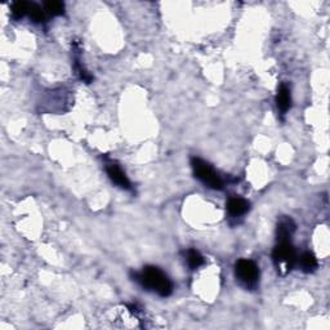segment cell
Returning a JSON list of instances; mask_svg holds the SVG:
<instances>
[{
    "instance_id": "1",
    "label": "cell",
    "mask_w": 330,
    "mask_h": 330,
    "mask_svg": "<svg viewBox=\"0 0 330 330\" xmlns=\"http://www.w3.org/2000/svg\"><path fill=\"white\" fill-rule=\"evenodd\" d=\"M136 280L148 290L158 293L160 297H168L173 292V284L168 276L155 266H147L136 275Z\"/></svg>"
},
{
    "instance_id": "2",
    "label": "cell",
    "mask_w": 330,
    "mask_h": 330,
    "mask_svg": "<svg viewBox=\"0 0 330 330\" xmlns=\"http://www.w3.org/2000/svg\"><path fill=\"white\" fill-rule=\"evenodd\" d=\"M191 165H192L193 174H195V177L197 178V180H200L203 183H205L208 187L214 188V190H222V178L215 173V170L210 167L209 164L205 163L204 160H202V159L199 158H192Z\"/></svg>"
},
{
    "instance_id": "3",
    "label": "cell",
    "mask_w": 330,
    "mask_h": 330,
    "mask_svg": "<svg viewBox=\"0 0 330 330\" xmlns=\"http://www.w3.org/2000/svg\"><path fill=\"white\" fill-rule=\"evenodd\" d=\"M272 259H274L275 266L280 274H288L293 269L295 259H297L293 245L289 241L280 243L272 253Z\"/></svg>"
},
{
    "instance_id": "4",
    "label": "cell",
    "mask_w": 330,
    "mask_h": 330,
    "mask_svg": "<svg viewBox=\"0 0 330 330\" xmlns=\"http://www.w3.org/2000/svg\"><path fill=\"white\" fill-rule=\"evenodd\" d=\"M236 277L247 288H254L259 279V269L253 260L240 259L235 265Z\"/></svg>"
},
{
    "instance_id": "5",
    "label": "cell",
    "mask_w": 330,
    "mask_h": 330,
    "mask_svg": "<svg viewBox=\"0 0 330 330\" xmlns=\"http://www.w3.org/2000/svg\"><path fill=\"white\" fill-rule=\"evenodd\" d=\"M106 172H107L108 177H110V180L113 181L115 185L124 188V190H130V182H129L128 177H126L125 173H124L116 164H106Z\"/></svg>"
},
{
    "instance_id": "6",
    "label": "cell",
    "mask_w": 330,
    "mask_h": 330,
    "mask_svg": "<svg viewBox=\"0 0 330 330\" xmlns=\"http://www.w3.org/2000/svg\"><path fill=\"white\" fill-rule=\"evenodd\" d=\"M248 209H249V203L241 197H232L227 203V210L232 217H239V215L245 214Z\"/></svg>"
},
{
    "instance_id": "7",
    "label": "cell",
    "mask_w": 330,
    "mask_h": 330,
    "mask_svg": "<svg viewBox=\"0 0 330 330\" xmlns=\"http://www.w3.org/2000/svg\"><path fill=\"white\" fill-rule=\"evenodd\" d=\"M295 231V225L290 218H285L277 226V239L280 240V243L289 241L290 236L293 235V232Z\"/></svg>"
},
{
    "instance_id": "8",
    "label": "cell",
    "mask_w": 330,
    "mask_h": 330,
    "mask_svg": "<svg viewBox=\"0 0 330 330\" xmlns=\"http://www.w3.org/2000/svg\"><path fill=\"white\" fill-rule=\"evenodd\" d=\"M276 102L277 107H279V110L281 111V113H287V111L289 110L290 103H292V97H290V91L288 86H280L279 92H277Z\"/></svg>"
},
{
    "instance_id": "9",
    "label": "cell",
    "mask_w": 330,
    "mask_h": 330,
    "mask_svg": "<svg viewBox=\"0 0 330 330\" xmlns=\"http://www.w3.org/2000/svg\"><path fill=\"white\" fill-rule=\"evenodd\" d=\"M301 266L304 272H312L317 267V259L312 253L307 252L301 257Z\"/></svg>"
},
{
    "instance_id": "10",
    "label": "cell",
    "mask_w": 330,
    "mask_h": 330,
    "mask_svg": "<svg viewBox=\"0 0 330 330\" xmlns=\"http://www.w3.org/2000/svg\"><path fill=\"white\" fill-rule=\"evenodd\" d=\"M187 262L188 266L192 270H195L202 266V265H204V258H203V255L197 250L191 249L187 253Z\"/></svg>"
},
{
    "instance_id": "11",
    "label": "cell",
    "mask_w": 330,
    "mask_h": 330,
    "mask_svg": "<svg viewBox=\"0 0 330 330\" xmlns=\"http://www.w3.org/2000/svg\"><path fill=\"white\" fill-rule=\"evenodd\" d=\"M44 9H46L51 16H61L64 12V6L61 2H47V3L44 4Z\"/></svg>"
},
{
    "instance_id": "12",
    "label": "cell",
    "mask_w": 330,
    "mask_h": 330,
    "mask_svg": "<svg viewBox=\"0 0 330 330\" xmlns=\"http://www.w3.org/2000/svg\"><path fill=\"white\" fill-rule=\"evenodd\" d=\"M12 14L17 18L25 16L26 13H29L30 4L26 3V2H16V3L12 4Z\"/></svg>"
},
{
    "instance_id": "13",
    "label": "cell",
    "mask_w": 330,
    "mask_h": 330,
    "mask_svg": "<svg viewBox=\"0 0 330 330\" xmlns=\"http://www.w3.org/2000/svg\"><path fill=\"white\" fill-rule=\"evenodd\" d=\"M29 16L30 18L34 19L35 22L44 21V11H41L40 7L36 6V4H30Z\"/></svg>"
}]
</instances>
